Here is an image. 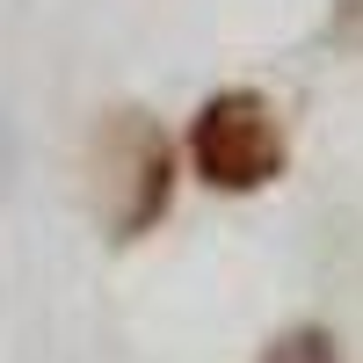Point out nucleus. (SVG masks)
Returning a JSON list of instances; mask_svg holds the SVG:
<instances>
[{
	"mask_svg": "<svg viewBox=\"0 0 363 363\" xmlns=\"http://www.w3.org/2000/svg\"><path fill=\"white\" fill-rule=\"evenodd\" d=\"M269 363H327V335H298V342H284Z\"/></svg>",
	"mask_w": 363,
	"mask_h": 363,
	"instance_id": "obj_3",
	"label": "nucleus"
},
{
	"mask_svg": "<svg viewBox=\"0 0 363 363\" xmlns=\"http://www.w3.org/2000/svg\"><path fill=\"white\" fill-rule=\"evenodd\" d=\"M189 153H196V174L211 189H262L284 167V131H277L262 95H240L233 87V95H211L196 109Z\"/></svg>",
	"mask_w": 363,
	"mask_h": 363,
	"instance_id": "obj_1",
	"label": "nucleus"
},
{
	"mask_svg": "<svg viewBox=\"0 0 363 363\" xmlns=\"http://www.w3.org/2000/svg\"><path fill=\"white\" fill-rule=\"evenodd\" d=\"M95 196H102V218L116 240H131L160 218L167 203V145L153 131V116L138 109H116L109 131L95 138Z\"/></svg>",
	"mask_w": 363,
	"mask_h": 363,
	"instance_id": "obj_2",
	"label": "nucleus"
}]
</instances>
